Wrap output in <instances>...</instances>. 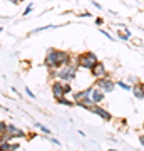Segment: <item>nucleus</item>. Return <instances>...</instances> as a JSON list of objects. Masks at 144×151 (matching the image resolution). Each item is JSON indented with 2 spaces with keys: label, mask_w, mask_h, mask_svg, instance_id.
Returning a JSON list of instances; mask_svg holds the SVG:
<instances>
[{
  "label": "nucleus",
  "mask_w": 144,
  "mask_h": 151,
  "mask_svg": "<svg viewBox=\"0 0 144 151\" xmlns=\"http://www.w3.org/2000/svg\"><path fill=\"white\" fill-rule=\"evenodd\" d=\"M77 106H80V108H84V109H91L92 106H94V101H92L91 97H87V99H84V101H80Z\"/></svg>",
  "instance_id": "nucleus-13"
},
{
  "label": "nucleus",
  "mask_w": 144,
  "mask_h": 151,
  "mask_svg": "<svg viewBox=\"0 0 144 151\" xmlns=\"http://www.w3.org/2000/svg\"><path fill=\"white\" fill-rule=\"evenodd\" d=\"M59 104H62V106H69V108H72V106H77L75 104V101H70V99H67L65 96H62V97H59V99H55Z\"/></svg>",
  "instance_id": "nucleus-12"
},
{
  "label": "nucleus",
  "mask_w": 144,
  "mask_h": 151,
  "mask_svg": "<svg viewBox=\"0 0 144 151\" xmlns=\"http://www.w3.org/2000/svg\"><path fill=\"white\" fill-rule=\"evenodd\" d=\"M70 54L67 50H60V49H49L47 50V55L44 59V65L47 67L49 70L52 69H57L60 65H65V64H70Z\"/></svg>",
  "instance_id": "nucleus-1"
},
{
  "label": "nucleus",
  "mask_w": 144,
  "mask_h": 151,
  "mask_svg": "<svg viewBox=\"0 0 144 151\" xmlns=\"http://www.w3.org/2000/svg\"><path fill=\"white\" fill-rule=\"evenodd\" d=\"M91 74L96 77V79H101V77H106L107 76V69H106V65L102 64V62H99L97 60L96 64H94V67L91 69Z\"/></svg>",
  "instance_id": "nucleus-5"
},
{
  "label": "nucleus",
  "mask_w": 144,
  "mask_h": 151,
  "mask_svg": "<svg viewBox=\"0 0 144 151\" xmlns=\"http://www.w3.org/2000/svg\"><path fill=\"white\" fill-rule=\"evenodd\" d=\"M119 87H123V89H126V91H129V89H133V87L129 86V84H126V82H123V81H119V82H116Z\"/></svg>",
  "instance_id": "nucleus-18"
},
{
  "label": "nucleus",
  "mask_w": 144,
  "mask_h": 151,
  "mask_svg": "<svg viewBox=\"0 0 144 151\" xmlns=\"http://www.w3.org/2000/svg\"><path fill=\"white\" fill-rule=\"evenodd\" d=\"M96 24H97V25H101V24H102V19H101V17H99V19H96Z\"/></svg>",
  "instance_id": "nucleus-22"
},
{
  "label": "nucleus",
  "mask_w": 144,
  "mask_h": 151,
  "mask_svg": "<svg viewBox=\"0 0 144 151\" xmlns=\"http://www.w3.org/2000/svg\"><path fill=\"white\" fill-rule=\"evenodd\" d=\"M104 94H106L104 91H101L97 86H94L92 87V92H91V99L94 101V104H99L102 99H104Z\"/></svg>",
  "instance_id": "nucleus-9"
},
{
  "label": "nucleus",
  "mask_w": 144,
  "mask_h": 151,
  "mask_svg": "<svg viewBox=\"0 0 144 151\" xmlns=\"http://www.w3.org/2000/svg\"><path fill=\"white\" fill-rule=\"evenodd\" d=\"M96 86L104 92H112V89L116 87V82L112 81L111 77H101V79H96Z\"/></svg>",
  "instance_id": "nucleus-4"
},
{
  "label": "nucleus",
  "mask_w": 144,
  "mask_h": 151,
  "mask_svg": "<svg viewBox=\"0 0 144 151\" xmlns=\"http://www.w3.org/2000/svg\"><path fill=\"white\" fill-rule=\"evenodd\" d=\"M133 92H134V96L138 97V99H144V91H143V86H141V84L134 82V86H133Z\"/></svg>",
  "instance_id": "nucleus-11"
},
{
  "label": "nucleus",
  "mask_w": 144,
  "mask_h": 151,
  "mask_svg": "<svg viewBox=\"0 0 144 151\" xmlns=\"http://www.w3.org/2000/svg\"><path fill=\"white\" fill-rule=\"evenodd\" d=\"M139 143H141V145L144 146V136H139Z\"/></svg>",
  "instance_id": "nucleus-23"
},
{
  "label": "nucleus",
  "mask_w": 144,
  "mask_h": 151,
  "mask_svg": "<svg viewBox=\"0 0 144 151\" xmlns=\"http://www.w3.org/2000/svg\"><path fill=\"white\" fill-rule=\"evenodd\" d=\"M7 129H9V123H5V121H0V134L7 133Z\"/></svg>",
  "instance_id": "nucleus-15"
},
{
  "label": "nucleus",
  "mask_w": 144,
  "mask_h": 151,
  "mask_svg": "<svg viewBox=\"0 0 144 151\" xmlns=\"http://www.w3.org/2000/svg\"><path fill=\"white\" fill-rule=\"evenodd\" d=\"M35 126H37V128L42 131V133H45V134H50V129H49V128H45V126H42L40 123H35Z\"/></svg>",
  "instance_id": "nucleus-16"
},
{
  "label": "nucleus",
  "mask_w": 144,
  "mask_h": 151,
  "mask_svg": "<svg viewBox=\"0 0 144 151\" xmlns=\"http://www.w3.org/2000/svg\"><path fill=\"white\" fill-rule=\"evenodd\" d=\"M9 2H10V4H20L22 0H9Z\"/></svg>",
  "instance_id": "nucleus-24"
},
{
  "label": "nucleus",
  "mask_w": 144,
  "mask_h": 151,
  "mask_svg": "<svg viewBox=\"0 0 144 151\" xmlns=\"http://www.w3.org/2000/svg\"><path fill=\"white\" fill-rule=\"evenodd\" d=\"M9 133H10L14 138H27V134H25V131H22L20 128H17L15 124H10L9 123Z\"/></svg>",
  "instance_id": "nucleus-10"
},
{
  "label": "nucleus",
  "mask_w": 144,
  "mask_h": 151,
  "mask_svg": "<svg viewBox=\"0 0 144 151\" xmlns=\"http://www.w3.org/2000/svg\"><path fill=\"white\" fill-rule=\"evenodd\" d=\"M141 86H143V91H144V82H143V84H141Z\"/></svg>",
  "instance_id": "nucleus-25"
},
{
  "label": "nucleus",
  "mask_w": 144,
  "mask_h": 151,
  "mask_svg": "<svg viewBox=\"0 0 144 151\" xmlns=\"http://www.w3.org/2000/svg\"><path fill=\"white\" fill-rule=\"evenodd\" d=\"M25 92H27V96H29V97H35V96H34V92L30 91L29 87H25Z\"/></svg>",
  "instance_id": "nucleus-20"
},
{
  "label": "nucleus",
  "mask_w": 144,
  "mask_h": 151,
  "mask_svg": "<svg viewBox=\"0 0 144 151\" xmlns=\"http://www.w3.org/2000/svg\"><path fill=\"white\" fill-rule=\"evenodd\" d=\"M32 9H34V5H32V4H30V5H29V7H27V9H25V12H24V15H29V14L32 12Z\"/></svg>",
  "instance_id": "nucleus-19"
},
{
  "label": "nucleus",
  "mask_w": 144,
  "mask_h": 151,
  "mask_svg": "<svg viewBox=\"0 0 144 151\" xmlns=\"http://www.w3.org/2000/svg\"><path fill=\"white\" fill-rule=\"evenodd\" d=\"M0 32H2V27H0Z\"/></svg>",
  "instance_id": "nucleus-26"
},
{
  "label": "nucleus",
  "mask_w": 144,
  "mask_h": 151,
  "mask_svg": "<svg viewBox=\"0 0 144 151\" xmlns=\"http://www.w3.org/2000/svg\"><path fill=\"white\" fill-rule=\"evenodd\" d=\"M91 113H94V114H97L99 118H102V119H106V121H111L112 119V114L107 111V109H104V108H101L99 104H94L91 109H89Z\"/></svg>",
  "instance_id": "nucleus-6"
},
{
  "label": "nucleus",
  "mask_w": 144,
  "mask_h": 151,
  "mask_svg": "<svg viewBox=\"0 0 144 151\" xmlns=\"http://www.w3.org/2000/svg\"><path fill=\"white\" fill-rule=\"evenodd\" d=\"M64 91H65V94H70L72 92V86L67 81H64Z\"/></svg>",
  "instance_id": "nucleus-17"
},
{
  "label": "nucleus",
  "mask_w": 144,
  "mask_h": 151,
  "mask_svg": "<svg viewBox=\"0 0 144 151\" xmlns=\"http://www.w3.org/2000/svg\"><path fill=\"white\" fill-rule=\"evenodd\" d=\"M0 145H2V141H0Z\"/></svg>",
  "instance_id": "nucleus-27"
},
{
  "label": "nucleus",
  "mask_w": 144,
  "mask_h": 151,
  "mask_svg": "<svg viewBox=\"0 0 144 151\" xmlns=\"http://www.w3.org/2000/svg\"><path fill=\"white\" fill-rule=\"evenodd\" d=\"M0 150L2 151H12V141H2Z\"/></svg>",
  "instance_id": "nucleus-14"
},
{
  "label": "nucleus",
  "mask_w": 144,
  "mask_h": 151,
  "mask_svg": "<svg viewBox=\"0 0 144 151\" xmlns=\"http://www.w3.org/2000/svg\"><path fill=\"white\" fill-rule=\"evenodd\" d=\"M96 62H97V55L94 54V52H84V54L77 55V64H79V67H82V69L91 70Z\"/></svg>",
  "instance_id": "nucleus-3"
},
{
  "label": "nucleus",
  "mask_w": 144,
  "mask_h": 151,
  "mask_svg": "<svg viewBox=\"0 0 144 151\" xmlns=\"http://www.w3.org/2000/svg\"><path fill=\"white\" fill-rule=\"evenodd\" d=\"M77 65L74 64H65V65H60L57 69H52L50 70V76L52 77H57L60 81H67V82H72L74 81L75 74H77Z\"/></svg>",
  "instance_id": "nucleus-2"
},
{
  "label": "nucleus",
  "mask_w": 144,
  "mask_h": 151,
  "mask_svg": "<svg viewBox=\"0 0 144 151\" xmlns=\"http://www.w3.org/2000/svg\"><path fill=\"white\" fill-rule=\"evenodd\" d=\"M92 87H94V86L87 87V89H84V91H79V92H75L74 96H72V97H74V101H75V104H79L80 101H84V99H87V97H91Z\"/></svg>",
  "instance_id": "nucleus-8"
},
{
  "label": "nucleus",
  "mask_w": 144,
  "mask_h": 151,
  "mask_svg": "<svg viewBox=\"0 0 144 151\" xmlns=\"http://www.w3.org/2000/svg\"><path fill=\"white\" fill-rule=\"evenodd\" d=\"M52 94L55 99H59V97L65 96V91H64V81H60V79H57V81L52 82Z\"/></svg>",
  "instance_id": "nucleus-7"
},
{
  "label": "nucleus",
  "mask_w": 144,
  "mask_h": 151,
  "mask_svg": "<svg viewBox=\"0 0 144 151\" xmlns=\"http://www.w3.org/2000/svg\"><path fill=\"white\" fill-rule=\"evenodd\" d=\"M50 141H52V143H54V145H55V146H60V143H59V141H57V139H55V138H50Z\"/></svg>",
  "instance_id": "nucleus-21"
}]
</instances>
